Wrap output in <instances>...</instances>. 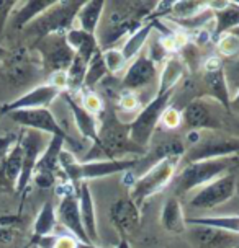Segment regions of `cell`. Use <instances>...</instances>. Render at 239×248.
I'll use <instances>...</instances> for the list:
<instances>
[{
    "mask_svg": "<svg viewBox=\"0 0 239 248\" xmlns=\"http://www.w3.org/2000/svg\"><path fill=\"white\" fill-rule=\"evenodd\" d=\"M156 28H159L157 20H146L138 30L133 31L130 36L126 38V41L121 47V52L128 62H131L133 59H136V57L141 54V51L144 49L146 43H148L149 38H151V33Z\"/></svg>",
    "mask_w": 239,
    "mask_h": 248,
    "instance_id": "obj_26",
    "label": "cell"
},
{
    "mask_svg": "<svg viewBox=\"0 0 239 248\" xmlns=\"http://www.w3.org/2000/svg\"><path fill=\"white\" fill-rule=\"evenodd\" d=\"M102 118L103 119L100 121L97 142L92 144V149L87 150L85 157L81 162L118 160V158H125V155L143 157L148 152L146 149L131 142L128 123L120 121L117 113L108 111L105 108V113L102 114Z\"/></svg>",
    "mask_w": 239,
    "mask_h": 248,
    "instance_id": "obj_1",
    "label": "cell"
},
{
    "mask_svg": "<svg viewBox=\"0 0 239 248\" xmlns=\"http://www.w3.org/2000/svg\"><path fill=\"white\" fill-rule=\"evenodd\" d=\"M102 57H103L105 67H107L108 74H118L121 70L126 69V65L130 64L125 56H123L121 49H117V47H110V49H103L102 51Z\"/></svg>",
    "mask_w": 239,
    "mask_h": 248,
    "instance_id": "obj_39",
    "label": "cell"
},
{
    "mask_svg": "<svg viewBox=\"0 0 239 248\" xmlns=\"http://www.w3.org/2000/svg\"><path fill=\"white\" fill-rule=\"evenodd\" d=\"M157 78V65L146 54H139L128 65L121 78V87L125 92H141L148 88Z\"/></svg>",
    "mask_w": 239,
    "mask_h": 248,
    "instance_id": "obj_16",
    "label": "cell"
},
{
    "mask_svg": "<svg viewBox=\"0 0 239 248\" xmlns=\"http://www.w3.org/2000/svg\"><path fill=\"white\" fill-rule=\"evenodd\" d=\"M174 92L164 93V95H156L135 114L133 121L128 123L131 142H135L136 145L148 150L154 132H156L159 123H161L164 111H166L172 103Z\"/></svg>",
    "mask_w": 239,
    "mask_h": 248,
    "instance_id": "obj_6",
    "label": "cell"
},
{
    "mask_svg": "<svg viewBox=\"0 0 239 248\" xmlns=\"http://www.w3.org/2000/svg\"><path fill=\"white\" fill-rule=\"evenodd\" d=\"M239 28V3L226 2V5L213 12V26H211V39H218L233 30Z\"/></svg>",
    "mask_w": 239,
    "mask_h": 248,
    "instance_id": "obj_25",
    "label": "cell"
},
{
    "mask_svg": "<svg viewBox=\"0 0 239 248\" xmlns=\"http://www.w3.org/2000/svg\"><path fill=\"white\" fill-rule=\"evenodd\" d=\"M203 85L206 93L203 96L215 100L229 113V100H231V90H229L224 67L218 70H203Z\"/></svg>",
    "mask_w": 239,
    "mask_h": 248,
    "instance_id": "obj_22",
    "label": "cell"
},
{
    "mask_svg": "<svg viewBox=\"0 0 239 248\" xmlns=\"http://www.w3.org/2000/svg\"><path fill=\"white\" fill-rule=\"evenodd\" d=\"M105 3L103 0H90V2H84L81 10L77 13V28L85 31V33L95 34L97 28H99L102 16H103L105 10Z\"/></svg>",
    "mask_w": 239,
    "mask_h": 248,
    "instance_id": "obj_30",
    "label": "cell"
},
{
    "mask_svg": "<svg viewBox=\"0 0 239 248\" xmlns=\"http://www.w3.org/2000/svg\"><path fill=\"white\" fill-rule=\"evenodd\" d=\"M224 75H226V80L229 85V90H236L239 87V57L233 59L229 64L224 65Z\"/></svg>",
    "mask_w": 239,
    "mask_h": 248,
    "instance_id": "obj_44",
    "label": "cell"
},
{
    "mask_svg": "<svg viewBox=\"0 0 239 248\" xmlns=\"http://www.w3.org/2000/svg\"><path fill=\"white\" fill-rule=\"evenodd\" d=\"M161 224L171 233H180L187 229L182 201L179 198L171 196L166 199L161 211Z\"/></svg>",
    "mask_w": 239,
    "mask_h": 248,
    "instance_id": "obj_29",
    "label": "cell"
},
{
    "mask_svg": "<svg viewBox=\"0 0 239 248\" xmlns=\"http://www.w3.org/2000/svg\"><path fill=\"white\" fill-rule=\"evenodd\" d=\"M79 198V211H81V220L85 230L88 240L94 245H99V229H97V214H95V202L92 196L90 186L87 181H82L77 189Z\"/></svg>",
    "mask_w": 239,
    "mask_h": 248,
    "instance_id": "obj_20",
    "label": "cell"
},
{
    "mask_svg": "<svg viewBox=\"0 0 239 248\" xmlns=\"http://www.w3.org/2000/svg\"><path fill=\"white\" fill-rule=\"evenodd\" d=\"M18 5L17 0H0V41L3 38V31H5L7 21L10 20L13 10Z\"/></svg>",
    "mask_w": 239,
    "mask_h": 248,
    "instance_id": "obj_43",
    "label": "cell"
},
{
    "mask_svg": "<svg viewBox=\"0 0 239 248\" xmlns=\"http://www.w3.org/2000/svg\"><path fill=\"white\" fill-rule=\"evenodd\" d=\"M21 149H23V163H21V173L17 181L15 191L21 196V204H23L25 193L28 191L30 183L33 180V171L36 167L39 155L43 154L46 144L43 142V134L33 129H21L20 131Z\"/></svg>",
    "mask_w": 239,
    "mask_h": 248,
    "instance_id": "obj_13",
    "label": "cell"
},
{
    "mask_svg": "<svg viewBox=\"0 0 239 248\" xmlns=\"http://www.w3.org/2000/svg\"><path fill=\"white\" fill-rule=\"evenodd\" d=\"M216 49L221 56L229 57V59H236L239 57V38L233 33L223 34L218 41H216Z\"/></svg>",
    "mask_w": 239,
    "mask_h": 248,
    "instance_id": "obj_40",
    "label": "cell"
},
{
    "mask_svg": "<svg viewBox=\"0 0 239 248\" xmlns=\"http://www.w3.org/2000/svg\"><path fill=\"white\" fill-rule=\"evenodd\" d=\"M44 72H66L72 64L76 52L70 49L64 36H48L34 43Z\"/></svg>",
    "mask_w": 239,
    "mask_h": 248,
    "instance_id": "obj_12",
    "label": "cell"
},
{
    "mask_svg": "<svg viewBox=\"0 0 239 248\" xmlns=\"http://www.w3.org/2000/svg\"><path fill=\"white\" fill-rule=\"evenodd\" d=\"M79 242L76 237L70 233H51V235L34 238L30 240V245L38 248H79Z\"/></svg>",
    "mask_w": 239,
    "mask_h": 248,
    "instance_id": "obj_35",
    "label": "cell"
},
{
    "mask_svg": "<svg viewBox=\"0 0 239 248\" xmlns=\"http://www.w3.org/2000/svg\"><path fill=\"white\" fill-rule=\"evenodd\" d=\"M43 72L44 70L39 56L34 57L32 49H26V47H20L12 54H8L2 65L3 78L12 88L30 85Z\"/></svg>",
    "mask_w": 239,
    "mask_h": 248,
    "instance_id": "obj_10",
    "label": "cell"
},
{
    "mask_svg": "<svg viewBox=\"0 0 239 248\" xmlns=\"http://www.w3.org/2000/svg\"><path fill=\"white\" fill-rule=\"evenodd\" d=\"M110 220L121 238L135 233L141 224V209L130 198H120L110 206Z\"/></svg>",
    "mask_w": 239,
    "mask_h": 248,
    "instance_id": "obj_18",
    "label": "cell"
},
{
    "mask_svg": "<svg viewBox=\"0 0 239 248\" xmlns=\"http://www.w3.org/2000/svg\"><path fill=\"white\" fill-rule=\"evenodd\" d=\"M239 154V137L231 134H218L216 131H202L200 139L185 149L180 165L213 158L233 157Z\"/></svg>",
    "mask_w": 239,
    "mask_h": 248,
    "instance_id": "obj_7",
    "label": "cell"
},
{
    "mask_svg": "<svg viewBox=\"0 0 239 248\" xmlns=\"http://www.w3.org/2000/svg\"><path fill=\"white\" fill-rule=\"evenodd\" d=\"M164 129H175L182 124V114H180V109L174 108V106H169V108L164 111L161 123Z\"/></svg>",
    "mask_w": 239,
    "mask_h": 248,
    "instance_id": "obj_42",
    "label": "cell"
},
{
    "mask_svg": "<svg viewBox=\"0 0 239 248\" xmlns=\"http://www.w3.org/2000/svg\"><path fill=\"white\" fill-rule=\"evenodd\" d=\"M224 127L231 136L239 137V118L234 116V114H228L226 121H224Z\"/></svg>",
    "mask_w": 239,
    "mask_h": 248,
    "instance_id": "obj_46",
    "label": "cell"
},
{
    "mask_svg": "<svg viewBox=\"0 0 239 248\" xmlns=\"http://www.w3.org/2000/svg\"><path fill=\"white\" fill-rule=\"evenodd\" d=\"M179 165H180L179 157H171L156 163L148 171H144L143 175L136 176L135 183L130 188V196L128 198L141 209V206L149 198L161 193L162 189H166L174 181L177 170H179Z\"/></svg>",
    "mask_w": 239,
    "mask_h": 248,
    "instance_id": "obj_5",
    "label": "cell"
},
{
    "mask_svg": "<svg viewBox=\"0 0 239 248\" xmlns=\"http://www.w3.org/2000/svg\"><path fill=\"white\" fill-rule=\"evenodd\" d=\"M79 103L82 105V108L85 109L87 113H90L92 116H95L100 121L102 114L105 113V103L102 100V96L99 93H95L94 90H82L81 92V101Z\"/></svg>",
    "mask_w": 239,
    "mask_h": 248,
    "instance_id": "obj_38",
    "label": "cell"
},
{
    "mask_svg": "<svg viewBox=\"0 0 239 248\" xmlns=\"http://www.w3.org/2000/svg\"><path fill=\"white\" fill-rule=\"evenodd\" d=\"M115 248H131V247H130V243H128V238H121L118 247H115Z\"/></svg>",
    "mask_w": 239,
    "mask_h": 248,
    "instance_id": "obj_48",
    "label": "cell"
},
{
    "mask_svg": "<svg viewBox=\"0 0 239 248\" xmlns=\"http://www.w3.org/2000/svg\"><path fill=\"white\" fill-rule=\"evenodd\" d=\"M180 170L174 178V194L175 198H184L188 193L200 189L211 181L221 178V176L234 173L239 167V155L224 158H213V160H202L179 165Z\"/></svg>",
    "mask_w": 239,
    "mask_h": 248,
    "instance_id": "obj_2",
    "label": "cell"
},
{
    "mask_svg": "<svg viewBox=\"0 0 239 248\" xmlns=\"http://www.w3.org/2000/svg\"><path fill=\"white\" fill-rule=\"evenodd\" d=\"M139 157L136 158H118V160H94V162H81L77 160L76 154L72 150H63L59 155V168L61 173L66 180L70 181V185L79 189L82 181L103 178V176L126 173L130 170H135L138 165Z\"/></svg>",
    "mask_w": 239,
    "mask_h": 248,
    "instance_id": "obj_3",
    "label": "cell"
},
{
    "mask_svg": "<svg viewBox=\"0 0 239 248\" xmlns=\"http://www.w3.org/2000/svg\"><path fill=\"white\" fill-rule=\"evenodd\" d=\"M185 222L187 225H203L239 235V216H192L185 219Z\"/></svg>",
    "mask_w": 239,
    "mask_h": 248,
    "instance_id": "obj_31",
    "label": "cell"
},
{
    "mask_svg": "<svg viewBox=\"0 0 239 248\" xmlns=\"http://www.w3.org/2000/svg\"><path fill=\"white\" fill-rule=\"evenodd\" d=\"M190 240H193L198 248H228L239 245V235L203 225H190Z\"/></svg>",
    "mask_w": 239,
    "mask_h": 248,
    "instance_id": "obj_19",
    "label": "cell"
},
{
    "mask_svg": "<svg viewBox=\"0 0 239 248\" xmlns=\"http://www.w3.org/2000/svg\"><path fill=\"white\" fill-rule=\"evenodd\" d=\"M66 140L63 137L52 136L46 142L43 154L39 155L36 167L33 171V180L41 189H50L57 185V175L61 173L59 168V155L64 150Z\"/></svg>",
    "mask_w": 239,
    "mask_h": 248,
    "instance_id": "obj_14",
    "label": "cell"
},
{
    "mask_svg": "<svg viewBox=\"0 0 239 248\" xmlns=\"http://www.w3.org/2000/svg\"><path fill=\"white\" fill-rule=\"evenodd\" d=\"M231 33H233V34H236V36L239 38V28H236V30H233V31H231Z\"/></svg>",
    "mask_w": 239,
    "mask_h": 248,
    "instance_id": "obj_49",
    "label": "cell"
},
{
    "mask_svg": "<svg viewBox=\"0 0 239 248\" xmlns=\"http://www.w3.org/2000/svg\"><path fill=\"white\" fill-rule=\"evenodd\" d=\"M61 90H57L56 87L50 85V83H41V85L33 87L32 90L23 93L18 98L13 101H8L3 106H0V113L8 114L12 111H18V109H39V108H48L57 96L61 95Z\"/></svg>",
    "mask_w": 239,
    "mask_h": 248,
    "instance_id": "obj_15",
    "label": "cell"
},
{
    "mask_svg": "<svg viewBox=\"0 0 239 248\" xmlns=\"http://www.w3.org/2000/svg\"><path fill=\"white\" fill-rule=\"evenodd\" d=\"M17 139H18V134H15V132H8L5 136H0V163L5 160L8 152L15 145Z\"/></svg>",
    "mask_w": 239,
    "mask_h": 248,
    "instance_id": "obj_45",
    "label": "cell"
},
{
    "mask_svg": "<svg viewBox=\"0 0 239 248\" xmlns=\"http://www.w3.org/2000/svg\"><path fill=\"white\" fill-rule=\"evenodd\" d=\"M87 61H84L82 57L76 56L72 61V64L69 65V69L66 70V80H68V90L66 93L69 95H77L84 90V80H85V72H87Z\"/></svg>",
    "mask_w": 239,
    "mask_h": 248,
    "instance_id": "obj_33",
    "label": "cell"
},
{
    "mask_svg": "<svg viewBox=\"0 0 239 248\" xmlns=\"http://www.w3.org/2000/svg\"><path fill=\"white\" fill-rule=\"evenodd\" d=\"M8 116L15 124H18L23 129H33L38 131L41 134H50L63 137L66 144L70 149H82V145L77 144V140L74 137L68 134V131L63 129L59 123H57L56 116L52 114L48 108H39V109H18V111L8 113Z\"/></svg>",
    "mask_w": 239,
    "mask_h": 248,
    "instance_id": "obj_11",
    "label": "cell"
},
{
    "mask_svg": "<svg viewBox=\"0 0 239 248\" xmlns=\"http://www.w3.org/2000/svg\"><path fill=\"white\" fill-rule=\"evenodd\" d=\"M84 2H59L41 13L36 20H33L23 30L26 34L34 38V43L41 41L48 36H64L69 30H72L76 23L77 13Z\"/></svg>",
    "mask_w": 239,
    "mask_h": 248,
    "instance_id": "obj_4",
    "label": "cell"
},
{
    "mask_svg": "<svg viewBox=\"0 0 239 248\" xmlns=\"http://www.w3.org/2000/svg\"><path fill=\"white\" fill-rule=\"evenodd\" d=\"M54 2L56 0H26V2H18V5H17L10 16L12 28L17 31H23L33 20H36L41 13L54 5Z\"/></svg>",
    "mask_w": 239,
    "mask_h": 248,
    "instance_id": "obj_23",
    "label": "cell"
},
{
    "mask_svg": "<svg viewBox=\"0 0 239 248\" xmlns=\"http://www.w3.org/2000/svg\"><path fill=\"white\" fill-rule=\"evenodd\" d=\"M56 225H57L56 209H54V206H52L51 201H46L43 204L41 211L38 212L36 219H34L32 240H34V238H41V237L51 235V233L54 232Z\"/></svg>",
    "mask_w": 239,
    "mask_h": 248,
    "instance_id": "obj_32",
    "label": "cell"
},
{
    "mask_svg": "<svg viewBox=\"0 0 239 248\" xmlns=\"http://www.w3.org/2000/svg\"><path fill=\"white\" fill-rule=\"evenodd\" d=\"M229 114L239 116V87L236 90H233L231 100H229Z\"/></svg>",
    "mask_w": 239,
    "mask_h": 248,
    "instance_id": "obj_47",
    "label": "cell"
},
{
    "mask_svg": "<svg viewBox=\"0 0 239 248\" xmlns=\"http://www.w3.org/2000/svg\"><path fill=\"white\" fill-rule=\"evenodd\" d=\"M118 106L121 111L125 113H135L139 109L141 106V98L138 96V93H133V92H123L120 95L118 100Z\"/></svg>",
    "mask_w": 239,
    "mask_h": 248,
    "instance_id": "obj_41",
    "label": "cell"
},
{
    "mask_svg": "<svg viewBox=\"0 0 239 248\" xmlns=\"http://www.w3.org/2000/svg\"><path fill=\"white\" fill-rule=\"evenodd\" d=\"M64 38L70 46V49L76 52V56L82 57V59L87 62L94 57L95 52L100 51L95 34L85 33V31L79 30L77 26H74L72 30H69L68 33L64 34Z\"/></svg>",
    "mask_w": 239,
    "mask_h": 248,
    "instance_id": "obj_28",
    "label": "cell"
},
{
    "mask_svg": "<svg viewBox=\"0 0 239 248\" xmlns=\"http://www.w3.org/2000/svg\"><path fill=\"white\" fill-rule=\"evenodd\" d=\"M182 124L188 127V131H218L224 127L228 111L215 100L208 96H198L184 106L180 111Z\"/></svg>",
    "mask_w": 239,
    "mask_h": 248,
    "instance_id": "obj_8",
    "label": "cell"
},
{
    "mask_svg": "<svg viewBox=\"0 0 239 248\" xmlns=\"http://www.w3.org/2000/svg\"><path fill=\"white\" fill-rule=\"evenodd\" d=\"M108 75V70L105 67L103 57H102V51L95 52L94 57L88 61L87 64V72H85V80H84V90H92L95 85L103 80Z\"/></svg>",
    "mask_w": 239,
    "mask_h": 248,
    "instance_id": "obj_34",
    "label": "cell"
},
{
    "mask_svg": "<svg viewBox=\"0 0 239 248\" xmlns=\"http://www.w3.org/2000/svg\"><path fill=\"white\" fill-rule=\"evenodd\" d=\"M208 10V2H174L171 20H188Z\"/></svg>",
    "mask_w": 239,
    "mask_h": 248,
    "instance_id": "obj_36",
    "label": "cell"
},
{
    "mask_svg": "<svg viewBox=\"0 0 239 248\" xmlns=\"http://www.w3.org/2000/svg\"><path fill=\"white\" fill-rule=\"evenodd\" d=\"M57 222L68 230L70 235H74L81 243H90L85 230H84L81 220V211H79V198L77 191H69L61 196V202L56 211ZM94 245V243H92Z\"/></svg>",
    "mask_w": 239,
    "mask_h": 248,
    "instance_id": "obj_17",
    "label": "cell"
},
{
    "mask_svg": "<svg viewBox=\"0 0 239 248\" xmlns=\"http://www.w3.org/2000/svg\"><path fill=\"white\" fill-rule=\"evenodd\" d=\"M238 191V178L234 173H228L221 178L211 181L200 189L193 191V196L187 201L188 209L192 212H208L218 206L231 201Z\"/></svg>",
    "mask_w": 239,
    "mask_h": 248,
    "instance_id": "obj_9",
    "label": "cell"
},
{
    "mask_svg": "<svg viewBox=\"0 0 239 248\" xmlns=\"http://www.w3.org/2000/svg\"><path fill=\"white\" fill-rule=\"evenodd\" d=\"M61 95L64 96L66 103H68L70 113H72L74 123L77 126V131L81 132V136L84 139L90 140L92 144L97 142V137H99V127H100V121L95 116H92L90 113H87L85 109L82 108V105L74 98L72 95L63 92Z\"/></svg>",
    "mask_w": 239,
    "mask_h": 248,
    "instance_id": "obj_21",
    "label": "cell"
},
{
    "mask_svg": "<svg viewBox=\"0 0 239 248\" xmlns=\"http://www.w3.org/2000/svg\"><path fill=\"white\" fill-rule=\"evenodd\" d=\"M21 163H23V149H21V140L18 132V139H17L15 145L8 152L5 160L0 163V183L10 186V188H15L21 173Z\"/></svg>",
    "mask_w": 239,
    "mask_h": 248,
    "instance_id": "obj_27",
    "label": "cell"
},
{
    "mask_svg": "<svg viewBox=\"0 0 239 248\" xmlns=\"http://www.w3.org/2000/svg\"><path fill=\"white\" fill-rule=\"evenodd\" d=\"M185 69L187 65L184 61L177 56H169L164 61V67L157 77V92L156 95H164V93L174 92L180 82L185 78Z\"/></svg>",
    "mask_w": 239,
    "mask_h": 248,
    "instance_id": "obj_24",
    "label": "cell"
},
{
    "mask_svg": "<svg viewBox=\"0 0 239 248\" xmlns=\"http://www.w3.org/2000/svg\"><path fill=\"white\" fill-rule=\"evenodd\" d=\"M20 214L0 217V245H8L20 233Z\"/></svg>",
    "mask_w": 239,
    "mask_h": 248,
    "instance_id": "obj_37",
    "label": "cell"
}]
</instances>
